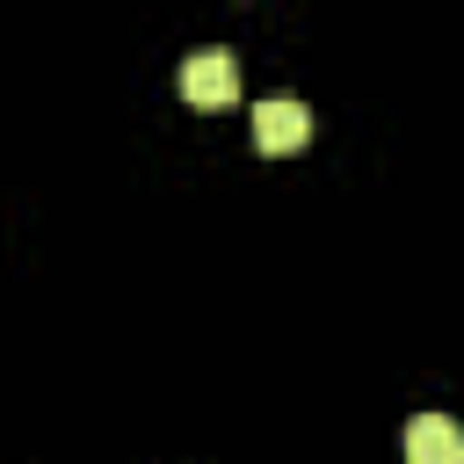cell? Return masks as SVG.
<instances>
[{"mask_svg":"<svg viewBox=\"0 0 464 464\" xmlns=\"http://www.w3.org/2000/svg\"><path fill=\"white\" fill-rule=\"evenodd\" d=\"M181 94H188L196 109H225V102L239 94V58H232L225 44L188 51V58H181Z\"/></svg>","mask_w":464,"mask_h":464,"instance_id":"1","label":"cell"},{"mask_svg":"<svg viewBox=\"0 0 464 464\" xmlns=\"http://www.w3.org/2000/svg\"><path fill=\"white\" fill-rule=\"evenodd\" d=\"M304 138H312V109L304 102H290V94L254 102V145L261 152H297Z\"/></svg>","mask_w":464,"mask_h":464,"instance_id":"2","label":"cell"},{"mask_svg":"<svg viewBox=\"0 0 464 464\" xmlns=\"http://www.w3.org/2000/svg\"><path fill=\"white\" fill-rule=\"evenodd\" d=\"M399 457L406 464H457L464 457V435H457L450 413H413L406 435H399Z\"/></svg>","mask_w":464,"mask_h":464,"instance_id":"3","label":"cell"},{"mask_svg":"<svg viewBox=\"0 0 464 464\" xmlns=\"http://www.w3.org/2000/svg\"><path fill=\"white\" fill-rule=\"evenodd\" d=\"M457 464H464V457H457Z\"/></svg>","mask_w":464,"mask_h":464,"instance_id":"4","label":"cell"}]
</instances>
